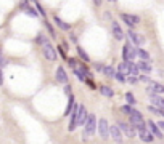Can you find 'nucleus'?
I'll return each instance as SVG.
<instances>
[{
    "mask_svg": "<svg viewBox=\"0 0 164 144\" xmlns=\"http://www.w3.org/2000/svg\"><path fill=\"white\" fill-rule=\"evenodd\" d=\"M137 58V48L132 45V42H126L122 47V59L124 61H135Z\"/></svg>",
    "mask_w": 164,
    "mask_h": 144,
    "instance_id": "nucleus-1",
    "label": "nucleus"
},
{
    "mask_svg": "<svg viewBox=\"0 0 164 144\" xmlns=\"http://www.w3.org/2000/svg\"><path fill=\"white\" fill-rule=\"evenodd\" d=\"M97 117H95L93 114H89V117H87V122H85V131H84V141H87L89 136H92L95 133V128H97Z\"/></svg>",
    "mask_w": 164,
    "mask_h": 144,
    "instance_id": "nucleus-2",
    "label": "nucleus"
},
{
    "mask_svg": "<svg viewBox=\"0 0 164 144\" xmlns=\"http://www.w3.org/2000/svg\"><path fill=\"white\" fill-rule=\"evenodd\" d=\"M137 128V133H139V138L145 142H153L155 141V135L150 131V128H146V125H139L135 126Z\"/></svg>",
    "mask_w": 164,
    "mask_h": 144,
    "instance_id": "nucleus-3",
    "label": "nucleus"
},
{
    "mask_svg": "<svg viewBox=\"0 0 164 144\" xmlns=\"http://www.w3.org/2000/svg\"><path fill=\"white\" fill-rule=\"evenodd\" d=\"M42 51H44V56H45V59L48 61H55L57 59V50H55L52 45H50V42L47 40L45 43H42Z\"/></svg>",
    "mask_w": 164,
    "mask_h": 144,
    "instance_id": "nucleus-4",
    "label": "nucleus"
},
{
    "mask_svg": "<svg viewBox=\"0 0 164 144\" xmlns=\"http://www.w3.org/2000/svg\"><path fill=\"white\" fill-rule=\"evenodd\" d=\"M127 35H129V39L132 40V43L135 47H143L145 45V37L142 35V34H139V32H135V31H127Z\"/></svg>",
    "mask_w": 164,
    "mask_h": 144,
    "instance_id": "nucleus-5",
    "label": "nucleus"
},
{
    "mask_svg": "<svg viewBox=\"0 0 164 144\" xmlns=\"http://www.w3.org/2000/svg\"><path fill=\"white\" fill-rule=\"evenodd\" d=\"M121 19L124 21L129 27H134L135 24L140 23V16H137V14H130V13H122L121 14Z\"/></svg>",
    "mask_w": 164,
    "mask_h": 144,
    "instance_id": "nucleus-6",
    "label": "nucleus"
},
{
    "mask_svg": "<svg viewBox=\"0 0 164 144\" xmlns=\"http://www.w3.org/2000/svg\"><path fill=\"white\" fill-rule=\"evenodd\" d=\"M98 133H100V136H101L103 141L109 138V126H108L106 119H100L98 120Z\"/></svg>",
    "mask_w": 164,
    "mask_h": 144,
    "instance_id": "nucleus-7",
    "label": "nucleus"
},
{
    "mask_svg": "<svg viewBox=\"0 0 164 144\" xmlns=\"http://www.w3.org/2000/svg\"><path fill=\"white\" fill-rule=\"evenodd\" d=\"M129 122H130L134 126L145 125V122H143V115L140 114V111H135V109H134V112L129 115Z\"/></svg>",
    "mask_w": 164,
    "mask_h": 144,
    "instance_id": "nucleus-8",
    "label": "nucleus"
},
{
    "mask_svg": "<svg viewBox=\"0 0 164 144\" xmlns=\"http://www.w3.org/2000/svg\"><path fill=\"white\" fill-rule=\"evenodd\" d=\"M118 125H119V128H121L122 133H126L129 138H135V130H134V125L130 122L129 123H126V122H118Z\"/></svg>",
    "mask_w": 164,
    "mask_h": 144,
    "instance_id": "nucleus-9",
    "label": "nucleus"
},
{
    "mask_svg": "<svg viewBox=\"0 0 164 144\" xmlns=\"http://www.w3.org/2000/svg\"><path fill=\"white\" fill-rule=\"evenodd\" d=\"M79 106L77 103H74V107H73V112H71V120H69V126H68V130L69 131H74L76 126H77V112H79Z\"/></svg>",
    "mask_w": 164,
    "mask_h": 144,
    "instance_id": "nucleus-10",
    "label": "nucleus"
},
{
    "mask_svg": "<svg viewBox=\"0 0 164 144\" xmlns=\"http://www.w3.org/2000/svg\"><path fill=\"white\" fill-rule=\"evenodd\" d=\"M146 126L150 128V131H151L156 138H159V139H164V136H162V130L159 128V125L156 123V122H153V120H148L146 122Z\"/></svg>",
    "mask_w": 164,
    "mask_h": 144,
    "instance_id": "nucleus-11",
    "label": "nucleus"
},
{
    "mask_svg": "<svg viewBox=\"0 0 164 144\" xmlns=\"http://www.w3.org/2000/svg\"><path fill=\"white\" fill-rule=\"evenodd\" d=\"M150 95V103H151L153 106L159 107V109H164V98L159 96V93H148Z\"/></svg>",
    "mask_w": 164,
    "mask_h": 144,
    "instance_id": "nucleus-12",
    "label": "nucleus"
},
{
    "mask_svg": "<svg viewBox=\"0 0 164 144\" xmlns=\"http://www.w3.org/2000/svg\"><path fill=\"white\" fill-rule=\"evenodd\" d=\"M109 138H111L114 142H122V135H121V128L118 126H109Z\"/></svg>",
    "mask_w": 164,
    "mask_h": 144,
    "instance_id": "nucleus-13",
    "label": "nucleus"
},
{
    "mask_svg": "<svg viewBox=\"0 0 164 144\" xmlns=\"http://www.w3.org/2000/svg\"><path fill=\"white\" fill-rule=\"evenodd\" d=\"M89 117V112L84 106H79V112H77V125H85Z\"/></svg>",
    "mask_w": 164,
    "mask_h": 144,
    "instance_id": "nucleus-14",
    "label": "nucleus"
},
{
    "mask_svg": "<svg viewBox=\"0 0 164 144\" xmlns=\"http://www.w3.org/2000/svg\"><path fill=\"white\" fill-rule=\"evenodd\" d=\"M164 93V85L158 83V82H150V85L146 86V93Z\"/></svg>",
    "mask_w": 164,
    "mask_h": 144,
    "instance_id": "nucleus-15",
    "label": "nucleus"
},
{
    "mask_svg": "<svg viewBox=\"0 0 164 144\" xmlns=\"http://www.w3.org/2000/svg\"><path fill=\"white\" fill-rule=\"evenodd\" d=\"M111 29H113L114 39H118V40H122V39H124V32H122V29H121V26L118 24V21H113V23H111Z\"/></svg>",
    "mask_w": 164,
    "mask_h": 144,
    "instance_id": "nucleus-16",
    "label": "nucleus"
},
{
    "mask_svg": "<svg viewBox=\"0 0 164 144\" xmlns=\"http://www.w3.org/2000/svg\"><path fill=\"white\" fill-rule=\"evenodd\" d=\"M137 64H139L140 72H145V74H151V72H153V66L150 64V61H143L142 59V61H139Z\"/></svg>",
    "mask_w": 164,
    "mask_h": 144,
    "instance_id": "nucleus-17",
    "label": "nucleus"
},
{
    "mask_svg": "<svg viewBox=\"0 0 164 144\" xmlns=\"http://www.w3.org/2000/svg\"><path fill=\"white\" fill-rule=\"evenodd\" d=\"M57 80L60 82V83H68V74H66V70H64V67L63 66H60L58 69H57Z\"/></svg>",
    "mask_w": 164,
    "mask_h": 144,
    "instance_id": "nucleus-18",
    "label": "nucleus"
},
{
    "mask_svg": "<svg viewBox=\"0 0 164 144\" xmlns=\"http://www.w3.org/2000/svg\"><path fill=\"white\" fill-rule=\"evenodd\" d=\"M100 93L106 98H113L114 96V90L111 88V86H108V85H101L100 86Z\"/></svg>",
    "mask_w": 164,
    "mask_h": 144,
    "instance_id": "nucleus-19",
    "label": "nucleus"
},
{
    "mask_svg": "<svg viewBox=\"0 0 164 144\" xmlns=\"http://www.w3.org/2000/svg\"><path fill=\"white\" fill-rule=\"evenodd\" d=\"M137 56H139L140 59H143V61H150V63H151V56H150V53L145 51V50L140 48V47H137Z\"/></svg>",
    "mask_w": 164,
    "mask_h": 144,
    "instance_id": "nucleus-20",
    "label": "nucleus"
},
{
    "mask_svg": "<svg viewBox=\"0 0 164 144\" xmlns=\"http://www.w3.org/2000/svg\"><path fill=\"white\" fill-rule=\"evenodd\" d=\"M53 21H55V24H57V26L61 29V31H69V29H71V26H69V24L64 23V21H61L58 16H55V18H53Z\"/></svg>",
    "mask_w": 164,
    "mask_h": 144,
    "instance_id": "nucleus-21",
    "label": "nucleus"
},
{
    "mask_svg": "<svg viewBox=\"0 0 164 144\" xmlns=\"http://www.w3.org/2000/svg\"><path fill=\"white\" fill-rule=\"evenodd\" d=\"M73 107H74V96H73V95H69V101H68V106H66L64 115H71V112H73Z\"/></svg>",
    "mask_w": 164,
    "mask_h": 144,
    "instance_id": "nucleus-22",
    "label": "nucleus"
},
{
    "mask_svg": "<svg viewBox=\"0 0 164 144\" xmlns=\"http://www.w3.org/2000/svg\"><path fill=\"white\" fill-rule=\"evenodd\" d=\"M118 70H119V72H122L124 75H130V70H129V64H127V61L121 63V64L118 66Z\"/></svg>",
    "mask_w": 164,
    "mask_h": 144,
    "instance_id": "nucleus-23",
    "label": "nucleus"
},
{
    "mask_svg": "<svg viewBox=\"0 0 164 144\" xmlns=\"http://www.w3.org/2000/svg\"><path fill=\"white\" fill-rule=\"evenodd\" d=\"M76 50H77V53H79V56H80V59L84 61V63H89V61H90L89 54L84 51V48H82V47H76Z\"/></svg>",
    "mask_w": 164,
    "mask_h": 144,
    "instance_id": "nucleus-24",
    "label": "nucleus"
},
{
    "mask_svg": "<svg viewBox=\"0 0 164 144\" xmlns=\"http://www.w3.org/2000/svg\"><path fill=\"white\" fill-rule=\"evenodd\" d=\"M116 72H118V70H114V67H113V66H105V75H106V77L114 79Z\"/></svg>",
    "mask_w": 164,
    "mask_h": 144,
    "instance_id": "nucleus-25",
    "label": "nucleus"
},
{
    "mask_svg": "<svg viewBox=\"0 0 164 144\" xmlns=\"http://www.w3.org/2000/svg\"><path fill=\"white\" fill-rule=\"evenodd\" d=\"M121 112H122V114H126V115H130V114L134 112L132 104H126V106H122V107H121Z\"/></svg>",
    "mask_w": 164,
    "mask_h": 144,
    "instance_id": "nucleus-26",
    "label": "nucleus"
},
{
    "mask_svg": "<svg viewBox=\"0 0 164 144\" xmlns=\"http://www.w3.org/2000/svg\"><path fill=\"white\" fill-rule=\"evenodd\" d=\"M114 79H116L118 82H121V83H126V82H127V77H126L124 74H122V72H119V70L116 72V75H114Z\"/></svg>",
    "mask_w": 164,
    "mask_h": 144,
    "instance_id": "nucleus-27",
    "label": "nucleus"
},
{
    "mask_svg": "<svg viewBox=\"0 0 164 144\" xmlns=\"http://www.w3.org/2000/svg\"><path fill=\"white\" fill-rule=\"evenodd\" d=\"M126 101H127V104H135L137 103V101H135V98H134V95L132 93H126Z\"/></svg>",
    "mask_w": 164,
    "mask_h": 144,
    "instance_id": "nucleus-28",
    "label": "nucleus"
},
{
    "mask_svg": "<svg viewBox=\"0 0 164 144\" xmlns=\"http://www.w3.org/2000/svg\"><path fill=\"white\" fill-rule=\"evenodd\" d=\"M93 67H95V70H98V72H105V64H101V63H95Z\"/></svg>",
    "mask_w": 164,
    "mask_h": 144,
    "instance_id": "nucleus-29",
    "label": "nucleus"
},
{
    "mask_svg": "<svg viewBox=\"0 0 164 144\" xmlns=\"http://www.w3.org/2000/svg\"><path fill=\"white\" fill-rule=\"evenodd\" d=\"M68 63H69V66H71L73 69L79 66V64H77V59H76V58H68Z\"/></svg>",
    "mask_w": 164,
    "mask_h": 144,
    "instance_id": "nucleus-30",
    "label": "nucleus"
},
{
    "mask_svg": "<svg viewBox=\"0 0 164 144\" xmlns=\"http://www.w3.org/2000/svg\"><path fill=\"white\" fill-rule=\"evenodd\" d=\"M139 82H145V83H150L151 80H150L148 75H139Z\"/></svg>",
    "mask_w": 164,
    "mask_h": 144,
    "instance_id": "nucleus-31",
    "label": "nucleus"
},
{
    "mask_svg": "<svg viewBox=\"0 0 164 144\" xmlns=\"http://www.w3.org/2000/svg\"><path fill=\"white\" fill-rule=\"evenodd\" d=\"M45 26H47V29H48V32H50V35H52V37L57 35V34H55V31H53V27L50 26V23H47V21H45Z\"/></svg>",
    "mask_w": 164,
    "mask_h": 144,
    "instance_id": "nucleus-32",
    "label": "nucleus"
},
{
    "mask_svg": "<svg viewBox=\"0 0 164 144\" xmlns=\"http://www.w3.org/2000/svg\"><path fill=\"white\" fill-rule=\"evenodd\" d=\"M36 8H37V11H39V13L45 18V11H44V8H42V7H40V3H36Z\"/></svg>",
    "mask_w": 164,
    "mask_h": 144,
    "instance_id": "nucleus-33",
    "label": "nucleus"
},
{
    "mask_svg": "<svg viewBox=\"0 0 164 144\" xmlns=\"http://www.w3.org/2000/svg\"><path fill=\"white\" fill-rule=\"evenodd\" d=\"M3 64H7V61L3 59V56H2V53H0V66H3Z\"/></svg>",
    "mask_w": 164,
    "mask_h": 144,
    "instance_id": "nucleus-34",
    "label": "nucleus"
},
{
    "mask_svg": "<svg viewBox=\"0 0 164 144\" xmlns=\"http://www.w3.org/2000/svg\"><path fill=\"white\" fill-rule=\"evenodd\" d=\"M3 83V74H2V66H0V85Z\"/></svg>",
    "mask_w": 164,
    "mask_h": 144,
    "instance_id": "nucleus-35",
    "label": "nucleus"
},
{
    "mask_svg": "<svg viewBox=\"0 0 164 144\" xmlns=\"http://www.w3.org/2000/svg\"><path fill=\"white\" fill-rule=\"evenodd\" d=\"M158 125H159V128L162 130V133H164V120H161V122H158Z\"/></svg>",
    "mask_w": 164,
    "mask_h": 144,
    "instance_id": "nucleus-36",
    "label": "nucleus"
},
{
    "mask_svg": "<svg viewBox=\"0 0 164 144\" xmlns=\"http://www.w3.org/2000/svg\"><path fill=\"white\" fill-rule=\"evenodd\" d=\"M71 40H73V42H74V43H76V42H77V37H76V35H74V34H71Z\"/></svg>",
    "mask_w": 164,
    "mask_h": 144,
    "instance_id": "nucleus-37",
    "label": "nucleus"
},
{
    "mask_svg": "<svg viewBox=\"0 0 164 144\" xmlns=\"http://www.w3.org/2000/svg\"><path fill=\"white\" fill-rule=\"evenodd\" d=\"M93 2H95V5H97V7H100V5H101V0H93Z\"/></svg>",
    "mask_w": 164,
    "mask_h": 144,
    "instance_id": "nucleus-38",
    "label": "nucleus"
},
{
    "mask_svg": "<svg viewBox=\"0 0 164 144\" xmlns=\"http://www.w3.org/2000/svg\"><path fill=\"white\" fill-rule=\"evenodd\" d=\"M161 115H162V117H164V109H161Z\"/></svg>",
    "mask_w": 164,
    "mask_h": 144,
    "instance_id": "nucleus-39",
    "label": "nucleus"
}]
</instances>
